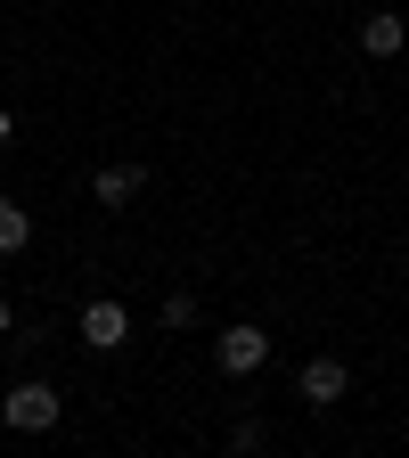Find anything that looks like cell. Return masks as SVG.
Masks as SVG:
<instances>
[{"label": "cell", "instance_id": "obj_1", "mask_svg": "<svg viewBox=\"0 0 409 458\" xmlns=\"http://www.w3.org/2000/svg\"><path fill=\"white\" fill-rule=\"evenodd\" d=\"M0 426L9 434H49L57 426V393L49 385H17L9 401H0Z\"/></svg>", "mask_w": 409, "mask_h": 458}, {"label": "cell", "instance_id": "obj_2", "mask_svg": "<svg viewBox=\"0 0 409 458\" xmlns=\"http://www.w3.org/2000/svg\"><path fill=\"white\" fill-rule=\"evenodd\" d=\"M213 360H221V377H254L270 360V335L262 327H221L213 335Z\"/></svg>", "mask_w": 409, "mask_h": 458}, {"label": "cell", "instance_id": "obj_3", "mask_svg": "<svg viewBox=\"0 0 409 458\" xmlns=\"http://www.w3.org/2000/svg\"><path fill=\"white\" fill-rule=\"evenodd\" d=\"M124 335H132V319H124V303H115V295L82 303V344H90V352H115Z\"/></svg>", "mask_w": 409, "mask_h": 458}, {"label": "cell", "instance_id": "obj_4", "mask_svg": "<svg viewBox=\"0 0 409 458\" xmlns=\"http://www.w3.org/2000/svg\"><path fill=\"white\" fill-rule=\"evenodd\" d=\"M140 189H148L140 164H98V172H90V197H98V205H132Z\"/></svg>", "mask_w": 409, "mask_h": 458}, {"label": "cell", "instance_id": "obj_5", "mask_svg": "<svg viewBox=\"0 0 409 458\" xmlns=\"http://www.w3.org/2000/svg\"><path fill=\"white\" fill-rule=\"evenodd\" d=\"M401 41H409V25L393 9H369L361 17V57H401Z\"/></svg>", "mask_w": 409, "mask_h": 458}, {"label": "cell", "instance_id": "obj_6", "mask_svg": "<svg viewBox=\"0 0 409 458\" xmlns=\"http://www.w3.org/2000/svg\"><path fill=\"white\" fill-rule=\"evenodd\" d=\"M344 385H353V369H344V360H311V369H303V401H311V410H336Z\"/></svg>", "mask_w": 409, "mask_h": 458}, {"label": "cell", "instance_id": "obj_7", "mask_svg": "<svg viewBox=\"0 0 409 458\" xmlns=\"http://www.w3.org/2000/svg\"><path fill=\"white\" fill-rule=\"evenodd\" d=\"M25 246H33V213L0 197V262H9V254H25Z\"/></svg>", "mask_w": 409, "mask_h": 458}, {"label": "cell", "instance_id": "obj_8", "mask_svg": "<svg viewBox=\"0 0 409 458\" xmlns=\"http://www.w3.org/2000/svg\"><path fill=\"white\" fill-rule=\"evenodd\" d=\"M164 327H197V295H164Z\"/></svg>", "mask_w": 409, "mask_h": 458}, {"label": "cell", "instance_id": "obj_9", "mask_svg": "<svg viewBox=\"0 0 409 458\" xmlns=\"http://www.w3.org/2000/svg\"><path fill=\"white\" fill-rule=\"evenodd\" d=\"M9 327H17V303H9V295H0V335H9Z\"/></svg>", "mask_w": 409, "mask_h": 458}, {"label": "cell", "instance_id": "obj_10", "mask_svg": "<svg viewBox=\"0 0 409 458\" xmlns=\"http://www.w3.org/2000/svg\"><path fill=\"white\" fill-rule=\"evenodd\" d=\"M9 140H17V123H9V106H0V148H9Z\"/></svg>", "mask_w": 409, "mask_h": 458}]
</instances>
